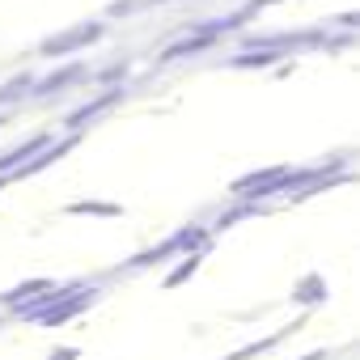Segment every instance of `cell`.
Here are the masks:
<instances>
[{
    "mask_svg": "<svg viewBox=\"0 0 360 360\" xmlns=\"http://www.w3.org/2000/svg\"><path fill=\"white\" fill-rule=\"evenodd\" d=\"M195 267H200V255H187V263H183V267H178V271H174V276H169V288H174V284H178V280H187V276H191V271H195Z\"/></svg>",
    "mask_w": 360,
    "mask_h": 360,
    "instance_id": "obj_7",
    "label": "cell"
},
{
    "mask_svg": "<svg viewBox=\"0 0 360 360\" xmlns=\"http://www.w3.org/2000/svg\"><path fill=\"white\" fill-rule=\"evenodd\" d=\"M81 72H85L81 64H72V68H64V72H51L47 81H39V89H34V94H56V89H64L68 81H77Z\"/></svg>",
    "mask_w": 360,
    "mask_h": 360,
    "instance_id": "obj_2",
    "label": "cell"
},
{
    "mask_svg": "<svg viewBox=\"0 0 360 360\" xmlns=\"http://www.w3.org/2000/svg\"><path fill=\"white\" fill-rule=\"evenodd\" d=\"M72 212H102V217H115L119 208H115V204H72Z\"/></svg>",
    "mask_w": 360,
    "mask_h": 360,
    "instance_id": "obj_8",
    "label": "cell"
},
{
    "mask_svg": "<svg viewBox=\"0 0 360 360\" xmlns=\"http://www.w3.org/2000/svg\"><path fill=\"white\" fill-rule=\"evenodd\" d=\"M276 56H280V51H259V56H238L233 64H238V68H250V64H271Z\"/></svg>",
    "mask_w": 360,
    "mask_h": 360,
    "instance_id": "obj_6",
    "label": "cell"
},
{
    "mask_svg": "<svg viewBox=\"0 0 360 360\" xmlns=\"http://www.w3.org/2000/svg\"><path fill=\"white\" fill-rule=\"evenodd\" d=\"M208 43H212V34H204V39H195V43H178V47L165 51V60H178V56H187V51H204Z\"/></svg>",
    "mask_w": 360,
    "mask_h": 360,
    "instance_id": "obj_5",
    "label": "cell"
},
{
    "mask_svg": "<svg viewBox=\"0 0 360 360\" xmlns=\"http://www.w3.org/2000/svg\"><path fill=\"white\" fill-rule=\"evenodd\" d=\"M305 360H322V356H305Z\"/></svg>",
    "mask_w": 360,
    "mask_h": 360,
    "instance_id": "obj_11",
    "label": "cell"
},
{
    "mask_svg": "<svg viewBox=\"0 0 360 360\" xmlns=\"http://www.w3.org/2000/svg\"><path fill=\"white\" fill-rule=\"evenodd\" d=\"M5 183H9V178H5V174H0V187H5Z\"/></svg>",
    "mask_w": 360,
    "mask_h": 360,
    "instance_id": "obj_10",
    "label": "cell"
},
{
    "mask_svg": "<svg viewBox=\"0 0 360 360\" xmlns=\"http://www.w3.org/2000/svg\"><path fill=\"white\" fill-rule=\"evenodd\" d=\"M115 98H119V94H106V98H102V102H94V106H81V110H77V115H68V127H85V123H89V119H94V115H98V110H106V106H110V102H115Z\"/></svg>",
    "mask_w": 360,
    "mask_h": 360,
    "instance_id": "obj_3",
    "label": "cell"
},
{
    "mask_svg": "<svg viewBox=\"0 0 360 360\" xmlns=\"http://www.w3.org/2000/svg\"><path fill=\"white\" fill-rule=\"evenodd\" d=\"M102 39V26H81V30H72V34H60V39H47L43 43V56H68V51H77V47H85V43H98Z\"/></svg>",
    "mask_w": 360,
    "mask_h": 360,
    "instance_id": "obj_1",
    "label": "cell"
},
{
    "mask_svg": "<svg viewBox=\"0 0 360 360\" xmlns=\"http://www.w3.org/2000/svg\"><path fill=\"white\" fill-rule=\"evenodd\" d=\"M322 288H326V284H322L318 276H309V280H305V284L297 288V301H318V297H326Z\"/></svg>",
    "mask_w": 360,
    "mask_h": 360,
    "instance_id": "obj_4",
    "label": "cell"
},
{
    "mask_svg": "<svg viewBox=\"0 0 360 360\" xmlns=\"http://www.w3.org/2000/svg\"><path fill=\"white\" fill-rule=\"evenodd\" d=\"M51 360H77V352H72V347H64V352H51Z\"/></svg>",
    "mask_w": 360,
    "mask_h": 360,
    "instance_id": "obj_9",
    "label": "cell"
}]
</instances>
